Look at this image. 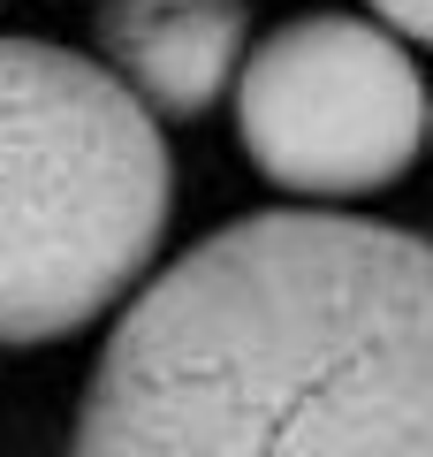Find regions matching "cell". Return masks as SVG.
Returning <instances> with one entry per match:
<instances>
[{
	"label": "cell",
	"mask_w": 433,
	"mask_h": 457,
	"mask_svg": "<svg viewBox=\"0 0 433 457\" xmlns=\"http://www.w3.org/2000/svg\"><path fill=\"white\" fill-rule=\"evenodd\" d=\"M426 328L411 228L243 213L107 328L69 457H426Z\"/></svg>",
	"instance_id": "1"
},
{
	"label": "cell",
	"mask_w": 433,
	"mask_h": 457,
	"mask_svg": "<svg viewBox=\"0 0 433 457\" xmlns=\"http://www.w3.org/2000/svg\"><path fill=\"white\" fill-rule=\"evenodd\" d=\"M167 206L160 122L92 54L0 38V351L107 320L144 282Z\"/></svg>",
	"instance_id": "2"
},
{
	"label": "cell",
	"mask_w": 433,
	"mask_h": 457,
	"mask_svg": "<svg viewBox=\"0 0 433 457\" xmlns=\"http://www.w3.org/2000/svg\"><path fill=\"white\" fill-rule=\"evenodd\" d=\"M236 137L274 191L372 198L411 176L426 137V84L372 16H289L236 69Z\"/></svg>",
	"instance_id": "3"
},
{
	"label": "cell",
	"mask_w": 433,
	"mask_h": 457,
	"mask_svg": "<svg viewBox=\"0 0 433 457\" xmlns=\"http://www.w3.org/2000/svg\"><path fill=\"white\" fill-rule=\"evenodd\" d=\"M251 54L243 0H107L99 8V69L152 122H198L236 84Z\"/></svg>",
	"instance_id": "4"
},
{
	"label": "cell",
	"mask_w": 433,
	"mask_h": 457,
	"mask_svg": "<svg viewBox=\"0 0 433 457\" xmlns=\"http://www.w3.org/2000/svg\"><path fill=\"white\" fill-rule=\"evenodd\" d=\"M372 8V23H380V31H396L403 46H411V38H426V23H433V0H365Z\"/></svg>",
	"instance_id": "5"
}]
</instances>
